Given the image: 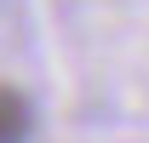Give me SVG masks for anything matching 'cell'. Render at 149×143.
Masks as SVG:
<instances>
[{
  "label": "cell",
  "mask_w": 149,
  "mask_h": 143,
  "mask_svg": "<svg viewBox=\"0 0 149 143\" xmlns=\"http://www.w3.org/2000/svg\"><path fill=\"white\" fill-rule=\"evenodd\" d=\"M29 132V103L17 97V86H0V143H17Z\"/></svg>",
  "instance_id": "6da1fadb"
}]
</instances>
